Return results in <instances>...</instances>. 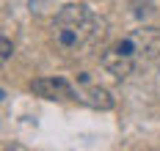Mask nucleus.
<instances>
[{
  "instance_id": "f03ea898",
  "label": "nucleus",
  "mask_w": 160,
  "mask_h": 151,
  "mask_svg": "<svg viewBox=\"0 0 160 151\" xmlns=\"http://www.w3.org/2000/svg\"><path fill=\"white\" fill-rule=\"evenodd\" d=\"M116 50L130 55L135 63H138V61H149V58H158L160 55V30H155V28L135 30V33L124 36V39L116 44Z\"/></svg>"
},
{
  "instance_id": "39448f33",
  "label": "nucleus",
  "mask_w": 160,
  "mask_h": 151,
  "mask_svg": "<svg viewBox=\"0 0 160 151\" xmlns=\"http://www.w3.org/2000/svg\"><path fill=\"white\" fill-rule=\"evenodd\" d=\"M80 99L86 102V104H91V107H99V110H108V107H113V99H111V94L105 91V88H86L83 94H78Z\"/></svg>"
},
{
  "instance_id": "20e7f679",
  "label": "nucleus",
  "mask_w": 160,
  "mask_h": 151,
  "mask_svg": "<svg viewBox=\"0 0 160 151\" xmlns=\"http://www.w3.org/2000/svg\"><path fill=\"white\" fill-rule=\"evenodd\" d=\"M99 63H102V69L108 71V74H113V77H127L130 71L135 69V61L130 58V55H124V52H119L116 47H111V50L105 52L102 58H99Z\"/></svg>"
},
{
  "instance_id": "423d86ee",
  "label": "nucleus",
  "mask_w": 160,
  "mask_h": 151,
  "mask_svg": "<svg viewBox=\"0 0 160 151\" xmlns=\"http://www.w3.org/2000/svg\"><path fill=\"white\" fill-rule=\"evenodd\" d=\"M0 47H3L0 58H3V61H8V58H11V41H8V39H3V41H0Z\"/></svg>"
},
{
  "instance_id": "7ed1b4c3",
  "label": "nucleus",
  "mask_w": 160,
  "mask_h": 151,
  "mask_svg": "<svg viewBox=\"0 0 160 151\" xmlns=\"http://www.w3.org/2000/svg\"><path fill=\"white\" fill-rule=\"evenodd\" d=\"M31 91L44 96V99H72L75 96L72 85L66 80H61V77H39V80L31 83Z\"/></svg>"
},
{
  "instance_id": "f257e3e1",
  "label": "nucleus",
  "mask_w": 160,
  "mask_h": 151,
  "mask_svg": "<svg viewBox=\"0 0 160 151\" xmlns=\"http://www.w3.org/2000/svg\"><path fill=\"white\" fill-rule=\"evenodd\" d=\"M102 36H105V22L88 6L72 3L58 11L50 39L61 55H86L99 44Z\"/></svg>"
}]
</instances>
